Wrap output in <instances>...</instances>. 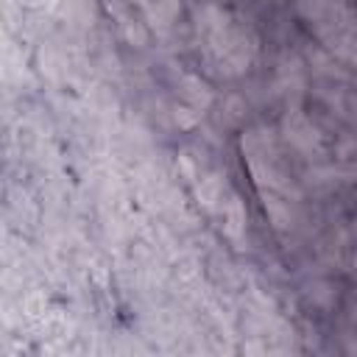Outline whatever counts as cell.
<instances>
[{
    "label": "cell",
    "instance_id": "cell-1",
    "mask_svg": "<svg viewBox=\"0 0 357 357\" xmlns=\"http://www.w3.org/2000/svg\"><path fill=\"white\" fill-rule=\"evenodd\" d=\"M204 33H206V50L223 73H240L251 61L254 45L248 33L237 25V20H231L229 14H218L215 20H206Z\"/></svg>",
    "mask_w": 357,
    "mask_h": 357
}]
</instances>
